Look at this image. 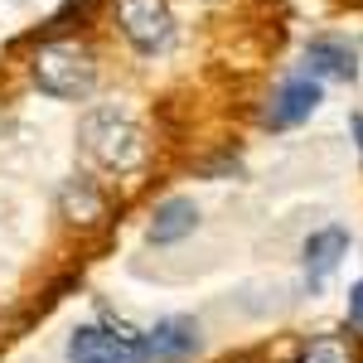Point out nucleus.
Instances as JSON below:
<instances>
[{"instance_id":"nucleus-4","label":"nucleus","mask_w":363,"mask_h":363,"mask_svg":"<svg viewBox=\"0 0 363 363\" xmlns=\"http://www.w3.org/2000/svg\"><path fill=\"white\" fill-rule=\"evenodd\" d=\"M140 335L131 325H78L68 335V363H136Z\"/></svg>"},{"instance_id":"nucleus-7","label":"nucleus","mask_w":363,"mask_h":363,"mask_svg":"<svg viewBox=\"0 0 363 363\" xmlns=\"http://www.w3.org/2000/svg\"><path fill=\"white\" fill-rule=\"evenodd\" d=\"M306 68L310 78H335V83H354L359 78V49L339 34H320L306 44Z\"/></svg>"},{"instance_id":"nucleus-12","label":"nucleus","mask_w":363,"mask_h":363,"mask_svg":"<svg viewBox=\"0 0 363 363\" xmlns=\"http://www.w3.org/2000/svg\"><path fill=\"white\" fill-rule=\"evenodd\" d=\"M349 325H354V330H363V281L349 291Z\"/></svg>"},{"instance_id":"nucleus-6","label":"nucleus","mask_w":363,"mask_h":363,"mask_svg":"<svg viewBox=\"0 0 363 363\" xmlns=\"http://www.w3.org/2000/svg\"><path fill=\"white\" fill-rule=\"evenodd\" d=\"M320 102H325V87L320 78H286L277 87V97H272V107H267V126L272 131H291V126H306L310 116L320 112Z\"/></svg>"},{"instance_id":"nucleus-2","label":"nucleus","mask_w":363,"mask_h":363,"mask_svg":"<svg viewBox=\"0 0 363 363\" xmlns=\"http://www.w3.org/2000/svg\"><path fill=\"white\" fill-rule=\"evenodd\" d=\"M29 78L44 97H58V102H87L97 92V54L78 44V39H49L39 44L34 58H29Z\"/></svg>"},{"instance_id":"nucleus-1","label":"nucleus","mask_w":363,"mask_h":363,"mask_svg":"<svg viewBox=\"0 0 363 363\" xmlns=\"http://www.w3.org/2000/svg\"><path fill=\"white\" fill-rule=\"evenodd\" d=\"M78 140H83L87 160L112 179H140L150 165V140L140 131V121L116 102L87 107L78 121Z\"/></svg>"},{"instance_id":"nucleus-5","label":"nucleus","mask_w":363,"mask_h":363,"mask_svg":"<svg viewBox=\"0 0 363 363\" xmlns=\"http://www.w3.org/2000/svg\"><path fill=\"white\" fill-rule=\"evenodd\" d=\"M199 320L189 315H165L155 330H145L136 344V363H189L199 354Z\"/></svg>"},{"instance_id":"nucleus-10","label":"nucleus","mask_w":363,"mask_h":363,"mask_svg":"<svg viewBox=\"0 0 363 363\" xmlns=\"http://www.w3.org/2000/svg\"><path fill=\"white\" fill-rule=\"evenodd\" d=\"M194 228H199L194 199H165V203L150 213V228H145V238H150V247H174V242H184Z\"/></svg>"},{"instance_id":"nucleus-9","label":"nucleus","mask_w":363,"mask_h":363,"mask_svg":"<svg viewBox=\"0 0 363 363\" xmlns=\"http://www.w3.org/2000/svg\"><path fill=\"white\" fill-rule=\"evenodd\" d=\"M344 257H349V233H344V228H320V233H310L306 238V281L310 286H325Z\"/></svg>"},{"instance_id":"nucleus-11","label":"nucleus","mask_w":363,"mask_h":363,"mask_svg":"<svg viewBox=\"0 0 363 363\" xmlns=\"http://www.w3.org/2000/svg\"><path fill=\"white\" fill-rule=\"evenodd\" d=\"M296 363H359V354H354V344L344 335H315L306 349H301Z\"/></svg>"},{"instance_id":"nucleus-8","label":"nucleus","mask_w":363,"mask_h":363,"mask_svg":"<svg viewBox=\"0 0 363 363\" xmlns=\"http://www.w3.org/2000/svg\"><path fill=\"white\" fill-rule=\"evenodd\" d=\"M58 213H63L68 223H78V228H97V223H107V194H102L87 174H73V179H63V189H58Z\"/></svg>"},{"instance_id":"nucleus-3","label":"nucleus","mask_w":363,"mask_h":363,"mask_svg":"<svg viewBox=\"0 0 363 363\" xmlns=\"http://www.w3.org/2000/svg\"><path fill=\"white\" fill-rule=\"evenodd\" d=\"M116 29L140 58H155L174 44V10L169 0H112Z\"/></svg>"}]
</instances>
